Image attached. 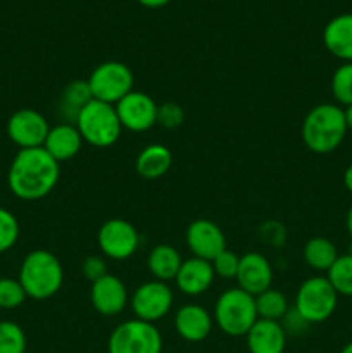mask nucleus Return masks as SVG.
<instances>
[{
	"label": "nucleus",
	"mask_w": 352,
	"mask_h": 353,
	"mask_svg": "<svg viewBox=\"0 0 352 353\" xmlns=\"http://www.w3.org/2000/svg\"><path fill=\"white\" fill-rule=\"evenodd\" d=\"M50 131L47 117L35 109H19L7 121V137L19 150L43 147Z\"/></svg>",
	"instance_id": "obj_11"
},
{
	"label": "nucleus",
	"mask_w": 352,
	"mask_h": 353,
	"mask_svg": "<svg viewBox=\"0 0 352 353\" xmlns=\"http://www.w3.org/2000/svg\"><path fill=\"white\" fill-rule=\"evenodd\" d=\"M28 295L19 279L0 278V309L12 310L26 302Z\"/></svg>",
	"instance_id": "obj_29"
},
{
	"label": "nucleus",
	"mask_w": 352,
	"mask_h": 353,
	"mask_svg": "<svg viewBox=\"0 0 352 353\" xmlns=\"http://www.w3.org/2000/svg\"><path fill=\"white\" fill-rule=\"evenodd\" d=\"M17 279L23 285L28 299L41 302L55 296L62 288L64 269L57 255L38 248L23 259Z\"/></svg>",
	"instance_id": "obj_3"
},
{
	"label": "nucleus",
	"mask_w": 352,
	"mask_h": 353,
	"mask_svg": "<svg viewBox=\"0 0 352 353\" xmlns=\"http://www.w3.org/2000/svg\"><path fill=\"white\" fill-rule=\"evenodd\" d=\"M349 130L344 109L337 103H317L304 117L300 134L313 154L326 155L344 143Z\"/></svg>",
	"instance_id": "obj_2"
},
{
	"label": "nucleus",
	"mask_w": 352,
	"mask_h": 353,
	"mask_svg": "<svg viewBox=\"0 0 352 353\" xmlns=\"http://www.w3.org/2000/svg\"><path fill=\"white\" fill-rule=\"evenodd\" d=\"M140 6L147 7V9H161V7L168 6L171 0H137Z\"/></svg>",
	"instance_id": "obj_35"
},
{
	"label": "nucleus",
	"mask_w": 352,
	"mask_h": 353,
	"mask_svg": "<svg viewBox=\"0 0 352 353\" xmlns=\"http://www.w3.org/2000/svg\"><path fill=\"white\" fill-rule=\"evenodd\" d=\"M331 95L342 109L352 105V62H342L331 76Z\"/></svg>",
	"instance_id": "obj_27"
},
{
	"label": "nucleus",
	"mask_w": 352,
	"mask_h": 353,
	"mask_svg": "<svg viewBox=\"0 0 352 353\" xmlns=\"http://www.w3.org/2000/svg\"><path fill=\"white\" fill-rule=\"evenodd\" d=\"M83 138L72 123H61L50 128L43 148L61 164L75 159L83 147Z\"/></svg>",
	"instance_id": "obj_19"
},
{
	"label": "nucleus",
	"mask_w": 352,
	"mask_h": 353,
	"mask_svg": "<svg viewBox=\"0 0 352 353\" xmlns=\"http://www.w3.org/2000/svg\"><path fill=\"white\" fill-rule=\"evenodd\" d=\"M185 121V110L176 102H164L157 109V124L166 130H176Z\"/></svg>",
	"instance_id": "obj_32"
},
{
	"label": "nucleus",
	"mask_w": 352,
	"mask_h": 353,
	"mask_svg": "<svg viewBox=\"0 0 352 353\" xmlns=\"http://www.w3.org/2000/svg\"><path fill=\"white\" fill-rule=\"evenodd\" d=\"M345 226H347L349 236H351V240H352V207H351V209H349L347 217H345Z\"/></svg>",
	"instance_id": "obj_38"
},
{
	"label": "nucleus",
	"mask_w": 352,
	"mask_h": 353,
	"mask_svg": "<svg viewBox=\"0 0 352 353\" xmlns=\"http://www.w3.org/2000/svg\"><path fill=\"white\" fill-rule=\"evenodd\" d=\"M340 353H352V341H349V343L342 348Z\"/></svg>",
	"instance_id": "obj_39"
},
{
	"label": "nucleus",
	"mask_w": 352,
	"mask_h": 353,
	"mask_svg": "<svg viewBox=\"0 0 352 353\" xmlns=\"http://www.w3.org/2000/svg\"><path fill=\"white\" fill-rule=\"evenodd\" d=\"M280 324H282V327L285 330L286 336H300V334L306 333L311 326V324L307 323V321L304 319V317L300 316L293 307H290V310L283 316V319L280 321Z\"/></svg>",
	"instance_id": "obj_34"
},
{
	"label": "nucleus",
	"mask_w": 352,
	"mask_h": 353,
	"mask_svg": "<svg viewBox=\"0 0 352 353\" xmlns=\"http://www.w3.org/2000/svg\"><path fill=\"white\" fill-rule=\"evenodd\" d=\"M214 269V274L216 278L221 279H235L238 272V265H240V257H238L235 252L226 250L221 252L214 261H211Z\"/></svg>",
	"instance_id": "obj_31"
},
{
	"label": "nucleus",
	"mask_w": 352,
	"mask_h": 353,
	"mask_svg": "<svg viewBox=\"0 0 352 353\" xmlns=\"http://www.w3.org/2000/svg\"><path fill=\"white\" fill-rule=\"evenodd\" d=\"M323 45L333 57L352 62V12L338 14L323 30Z\"/></svg>",
	"instance_id": "obj_20"
},
{
	"label": "nucleus",
	"mask_w": 352,
	"mask_h": 353,
	"mask_svg": "<svg viewBox=\"0 0 352 353\" xmlns=\"http://www.w3.org/2000/svg\"><path fill=\"white\" fill-rule=\"evenodd\" d=\"M213 319L217 330L226 336H245L255 324V321L259 319L257 309H255V296L244 292L238 286L224 290L214 303Z\"/></svg>",
	"instance_id": "obj_4"
},
{
	"label": "nucleus",
	"mask_w": 352,
	"mask_h": 353,
	"mask_svg": "<svg viewBox=\"0 0 352 353\" xmlns=\"http://www.w3.org/2000/svg\"><path fill=\"white\" fill-rule=\"evenodd\" d=\"M337 305L338 293L326 276H313L299 286L292 307L313 326L330 319Z\"/></svg>",
	"instance_id": "obj_6"
},
{
	"label": "nucleus",
	"mask_w": 352,
	"mask_h": 353,
	"mask_svg": "<svg viewBox=\"0 0 352 353\" xmlns=\"http://www.w3.org/2000/svg\"><path fill=\"white\" fill-rule=\"evenodd\" d=\"M24 330L14 321H0V353H26Z\"/></svg>",
	"instance_id": "obj_28"
},
{
	"label": "nucleus",
	"mask_w": 352,
	"mask_h": 353,
	"mask_svg": "<svg viewBox=\"0 0 352 353\" xmlns=\"http://www.w3.org/2000/svg\"><path fill=\"white\" fill-rule=\"evenodd\" d=\"M97 243L106 259L126 261L140 247V234L130 221L114 217L100 226L97 233Z\"/></svg>",
	"instance_id": "obj_10"
},
{
	"label": "nucleus",
	"mask_w": 352,
	"mask_h": 353,
	"mask_svg": "<svg viewBox=\"0 0 352 353\" xmlns=\"http://www.w3.org/2000/svg\"><path fill=\"white\" fill-rule=\"evenodd\" d=\"M173 154L166 145L152 143L140 150V154L135 159V171L140 178L147 181H155L166 176V172L171 169Z\"/></svg>",
	"instance_id": "obj_21"
},
{
	"label": "nucleus",
	"mask_w": 352,
	"mask_h": 353,
	"mask_svg": "<svg viewBox=\"0 0 352 353\" xmlns=\"http://www.w3.org/2000/svg\"><path fill=\"white\" fill-rule=\"evenodd\" d=\"M285 330L278 321L257 319L245 334L247 348L251 353H283L286 348Z\"/></svg>",
	"instance_id": "obj_18"
},
{
	"label": "nucleus",
	"mask_w": 352,
	"mask_h": 353,
	"mask_svg": "<svg viewBox=\"0 0 352 353\" xmlns=\"http://www.w3.org/2000/svg\"><path fill=\"white\" fill-rule=\"evenodd\" d=\"M90 302L100 316L114 317L124 312V309L130 305V295L123 279L109 272L99 281L92 283Z\"/></svg>",
	"instance_id": "obj_14"
},
{
	"label": "nucleus",
	"mask_w": 352,
	"mask_h": 353,
	"mask_svg": "<svg viewBox=\"0 0 352 353\" xmlns=\"http://www.w3.org/2000/svg\"><path fill=\"white\" fill-rule=\"evenodd\" d=\"M19 240V223L10 210L0 207V254L9 252Z\"/></svg>",
	"instance_id": "obj_30"
},
{
	"label": "nucleus",
	"mask_w": 352,
	"mask_h": 353,
	"mask_svg": "<svg viewBox=\"0 0 352 353\" xmlns=\"http://www.w3.org/2000/svg\"><path fill=\"white\" fill-rule=\"evenodd\" d=\"M185 243L192 252V257L214 261L223 250H226V236L223 230L211 219H195L185 231Z\"/></svg>",
	"instance_id": "obj_13"
},
{
	"label": "nucleus",
	"mask_w": 352,
	"mask_h": 353,
	"mask_svg": "<svg viewBox=\"0 0 352 353\" xmlns=\"http://www.w3.org/2000/svg\"><path fill=\"white\" fill-rule=\"evenodd\" d=\"M213 327V314L199 303H186L176 310L175 330L178 336L188 343H200L207 340Z\"/></svg>",
	"instance_id": "obj_16"
},
{
	"label": "nucleus",
	"mask_w": 352,
	"mask_h": 353,
	"mask_svg": "<svg viewBox=\"0 0 352 353\" xmlns=\"http://www.w3.org/2000/svg\"><path fill=\"white\" fill-rule=\"evenodd\" d=\"M344 114H345V124H347V130L352 133V105L345 107Z\"/></svg>",
	"instance_id": "obj_37"
},
{
	"label": "nucleus",
	"mask_w": 352,
	"mask_h": 353,
	"mask_svg": "<svg viewBox=\"0 0 352 353\" xmlns=\"http://www.w3.org/2000/svg\"><path fill=\"white\" fill-rule=\"evenodd\" d=\"M326 278L338 296H352V252L338 255L335 264L326 272Z\"/></svg>",
	"instance_id": "obj_26"
},
{
	"label": "nucleus",
	"mask_w": 352,
	"mask_h": 353,
	"mask_svg": "<svg viewBox=\"0 0 352 353\" xmlns=\"http://www.w3.org/2000/svg\"><path fill=\"white\" fill-rule=\"evenodd\" d=\"M107 353H162V334L152 323L124 321L110 333Z\"/></svg>",
	"instance_id": "obj_7"
},
{
	"label": "nucleus",
	"mask_w": 352,
	"mask_h": 353,
	"mask_svg": "<svg viewBox=\"0 0 352 353\" xmlns=\"http://www.w3.org/2000/svg\"><path fill=\"white\" fill-rule=\"evenodd\" d=\"M81 271L83 276H85L90 283L99 281L100 278L109 274V271H107V262L104 255H88V257L83 261Z\"/></svg>",
	"instance_id": "obj_33"
},
{
	"label": "nucleus",
	"mask_w": 352,
	"mask_h": 353,
	"mask_svg": "<svg viewBox=\"0 0 352 353\" xmlns=\"http://www.w3.org/2000/svg\"><path fill=\"white\" fill-rule=\"evenodd\" d=\"M93 100L92 92L86 79H75L64 86L59 99V112L62 117H66V123H76V117L81 112L83 107Z\"/></svg>",
	"instance_id": "obj_23"
},
{
	"label": "nucleus",
	"mask_w": 352,
	"mask_h": 353,
	"mask_svg": "<svg viewBox=\"0 0 352 353\" xmlns=\"http://www.w3.org/2000/svg\"><path fill=\"white\" fill-rule=\"evenodd\" d=\"M302 255L306 264L317 272H328L338 259V252L333 241L323 236L311 238L304 245Z\"/></svg>",
	"instance_id": "obj_24"
},
{
	"label": "nucleus",
	"mask_w": 352,
	"mask_h": 353,
	"mask_svg": "<svg viewBox=\"0 0 352 353\" xmlns=\"http://www.w3.org/2000/svg\"><path fill=\"white\" fill-rule=\"evenodd\" d=\"M237 286L244 292L257 296L273 286V268L268 257L259 252H248L242 255L237 272Z\"/></svg>",
	"instance_id": "obj_15"
},
{
	"label": "nucleus",
	"mask_w": 352,
	"mask_h": 353,
	"mask_svg": "<svg viewBox=\"0 0 352 353\" xmlns=\"http://www.w3.org/2000/svg\"><path fill=\"white\" fill-rule=\"evenodd\" d=\"M61 176V164L43 147L24 148L10 162L7 185L14 196L37 202L54 192Z\"/></svg>",
	"instance_id": "obj_1"
},
{
	"label": "nucleus",
	"mask_w": 352,
	"mask_h": 353,
	"mask_svg": "<svg viewBox=\"0 0 352 353\" xmlns=\"http://www.w3.org/2000/svg\"><path fill=\"white\" fill-rule=\"evenodd\" d=\"M114 107H116L123 130L144 133V131L152 130L157 124L159 105L150 95L144 92L133 90Z\"/></svg>",
	"instance_id": "obj_12"
},
{
	"label": "nucleus",
	"mask_w": 352,
	"mask_h": 353,
	"mask_svg": "<svg viewBox=\"0 0 352 353\" xmlns=\"http://www.w3.org/2000/svg\"><path fill=\"white\" fill-rule=\"evenodd\" d=\"M182 255L173 245L161 243L155 245L147 257V268L154 279L157 281H175L179 268H182Z\"/></svg>",
	"instance_id": "obj_22"
},
{
	"label": "nucleus",
	"mask_w": 352,
	"mask_h": 353,
	"mask_svg": "<svg viewBox=\"0 0 352 353\" xmlns=\"http://www.w3.org/2000/svg\"><path fill=\"white\" fill-rule=\"evenodd\" d=\"M255 309H257L259 319H268V321H282L283 316L290 310V303L286 300L285 293L280 290H275L271 286L266 292L259 293L255 296Z\"/></svg>",
	"instance_id": "obj_25"
},
{
	"label": "nucleus",
	"mask_w": 352,
	"mask_h": 353,
	"mask_svg": "<svg viewBox=\"0 0 352 353\" xmlns=\"http://www.w3.org/2000/svg\"><path fill=\"white\" fill-rule=\"evenodd\" d=\"M342 179H344V186L347 188V192L352 193V162L347 165V168H345Z\"/></svg>",
	"instance_id": "obj_36"
},
{
	"label": "nucleus",
	"mask_w": 352,
	"mask_h": 353,
	"mask_svg": "<svg viewBox=\"0 0 352 353\" xmlns=\"http://www.w3.org/2000/svg\"><path fill=\"white\" fill-rule=\"evenodd\" d=\"M175 295L168 283L150 279L138 286L130 296V307L135 314V319L155 324L164 319L173 309Z\"/></svg>",
	"instance_id": "obj_9"
},
{
	"label": "nucleus",
	"mask_w": 352,
	"mask_h": 353,
	"mask_svg": "<svg viewBox=\"0 0 352 353\" xmlns=\"http://www.w3.org/2000/svg\"><path fill=\"white\" fill-rule=\"evenodd\" d=\"M216 274H214L213 264L204 259L190 257L182 262L175 283L176 288L186 296H199L209 292L213 286Z\"/></svg>",
	"instance_id": "obj_17"
},
{
	"label": "nucleus",
	"mask_w": 352,
	"mask_h": 353,
	"mask_svg": "<svg viewBox=\"0 0 352 353\" xmlns=\"http://www.w3.org/2000/svg\"><path fill=\"white\" fill-rule=\"evenodd\" d=\"M86 81L93 99L113 105H116L121 99L135 90L133 71L119 61H107L99 64L90 72Z\"/></svg>",
	"instance_id": "obj_8"
},
{
	"label": "nucleus",
	"mask_w": 352,
	"mask_h": 353,
	"mask_svg": "<svg viewBox=\"0 0 352 353\" xmlns=\"http://www.w3.org/2000/svg\"><path fill=\"white\" fill-rule=\"evenodd\" d=\"M76 128L83 141L95 148H109L117 143L123 126L113 103L90 100L76 117Z\"/></svg>",
	"instance_id": "obj_5"
}]
</instances>
